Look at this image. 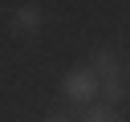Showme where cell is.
Instances as JSON below:
<instances>
[{"instance_id": "obj_1", "label": "cell", "mask_w": 130, "mask_h": 122, "mask_svg": "<svg viewBox=\"0 0 130 122\" xmlns=\"http://www.w3.org/2000/svg\"><path fill=\"white\" fill-rule=\"evenodd\" d=\"M61 94L69 98V102H93L98 98V77L89 73V65H73L65 77H61Z\"/></svg>"}, {"instance_id": "obj_2", "label": "cell", "mask_w": 130, "mask_h": 122, "mask_svg": "<svg viewBox=\"0 0 130 122\" xmlns=\"http://www.w3.org/2000/svg\"><path fill=\"white\" fill-rule=\"evenodd\" d=\"M8 24H12L16 33H24V37H32V33H41V28H45V12H41L37 4H20V8L8 16Z\"/></svg>"}, {"instance_id": "obj_3", "label": "cell", "mask_w": 130, "mask_h": 122, "mask_svg": "<svg viewBox=\"0 0 130 122\" xmlns=\"http://www.w3.org/2000/svg\"><path fill=\"white\" fill-rule=\"evenodd\" d=\"M81 122H122V114H118V106H98V102H89V110L81 114Z\"/></svg>"}, {"instance_id": "obj_4", "label": "cell", "mask_w": 130, "mask_h": 122, "mask_svg": "<svg viewBox=\"0 0 130 122\" xmlns=\"http://www.w3.org/2000/svg\"><path fill=\"white\" fill-rule=\"evenodd\" d=\"M45 122H73V118H69V114H49Z\"/></svg>"}]
</instances>
